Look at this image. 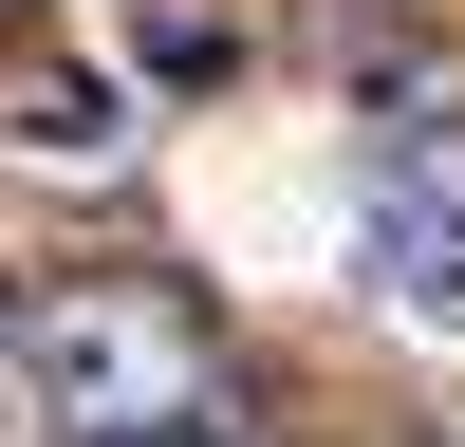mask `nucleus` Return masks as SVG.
<instances>
[{
	"label": "nucleus",
	"mask_w": 465,
	"mask_h": 447,
	"mask_svg": "<svg viewBox=\"0 0 465 447\" xmlns=\"http://www.w3.org/2000/svg\"><path fill=\"white\" fill-rule=\"evenodd\" d=\"M19 131H37V149H112V94H94V74H37Z\"/></svg>",
	"instance_id": "obj_3"
},
{
	"label": "nucleus",
	"mask_w": 465,
	"mask_h": 447,
	"mask_svg": "<svg viewBox=\"0 0 465 447\" xmlns=\"http://www.w3.org/2000/svg\"><path fill=\"white\" fill-rule=\"evenodd\" d=\"M0 354H19V392L56 410V429H94V447H131V429H168V410H186V317H168L149 280H74V298H37Z\"/></svg>",
	"instance_id": "obj_1"
},
{
	"label": "nucleus",
	"mask_w": 465,
	"mask_h": 447,
	"mask_svg": "<svg viewBox=\"0 0 465 447\" xmlns=\"http://www.w3.org/2000/svg\"><path fill=\"white\" fill-rule=\"evenodd\" d=\"M372 298L391 317H465V131L372 149Z\"/></svg>",
	"instance_id": "obj_2"
},
{
	"label": "nucleus",
	"mask_w": 465,
	"mask_h": 447,
	"mask_svg": "<svg viewBox=\"0 0 465 447\" xmlns=\"http://www.w3.org/2000/svg\"><path fill=\"white\" fill-rule=\"evenodd\" d=\"M131 447H242V429H205V410H168V429H131Z\"/></svg>",
	"instance_id": "obj_4"
},
{
	"label": "nucleus",
	"mask_w": 465,
	"mask_h": 447,
	"mask_svg": "<svg viewBox=\"0 0 465 447\" xmlns=\"http://www.w3.org/2000/svg\"><path fill=\"white\" fill-rule=\"evenodd\" d=\"M0 19H37V0H0Z\"/></svg>",
	"instance_id": "obj_5"
}]
</instances>
